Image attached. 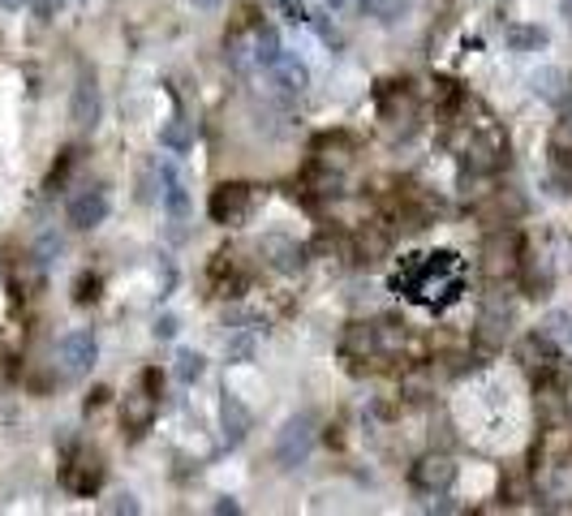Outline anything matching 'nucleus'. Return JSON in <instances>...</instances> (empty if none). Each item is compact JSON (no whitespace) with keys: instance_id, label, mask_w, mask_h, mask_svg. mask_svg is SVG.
<instances>
[{"instance_id":"obj_24","label":"nucleus","mask_w":572,"mask_h":516,"mask_svg":"<svg viewBox=\"0 0 572 516\" xmlns=\"http://www.w3.org/2000/svg\"><path fill=\"white\" fill-rule=\"evenodd\" d=\"M108 512H130V516H134V512H139V499H134V495H117L112 503H108Z\"/></svg>"},{"instance_id":"obj_11","label":"nucleus","mask_w":572,"mask_h":516,"mask_svg":"<svg viewBox=\"0 0 572 516\" xmlns=\"http://www.w3.org/2000/svg\"><path fill=\"white\" fill-rule=\"evenodd\" d=\"M151 414H156V392H130L125 409H121V422H125L130 435H142L151 426Z\"/></svg>"},{"instance_id":"obj_15","label":"nucleus","mask_w":572,"mask_h":516,"mask_svg":"<svg viewBox=\"0 0 572 516\" xmlns=\"http://www.w3.org/2000/svg\"><path fill=\"white\" fill-rule=\"evenodd\" d=\"M508 48H513V52L547 48V31H542V26H513V31H508Z\"/></svg>"},{"instance_id":"obj_20","label":"nucleus","mask_w":572,"mask_h":516,"mask_svg":"<svg viewBox=\"0 0 572 516\" xmlns=\"http://www.w3.org/2000/svg\"><path fill=\"white\" fill-rule=\"evenodd\" d=\"M74 164H78V151H65V156H60V164L52 168V177H48V190H52V194H57L60 185H65V177L74 173Z\"/></svg>"},{"instance_id":"obj_6","label":"nucleus","mask_w":572,"mask_h":516,"mask_svg":"<svg viewBox=\"0 0 572 516\" xmlns=\"http://www.w3.org/2000/svg\"><path fill=\"white\" fill-rule=\"evenodd\" d=\"M69 117H74L78 129H95V125H99V82H95V74H82V78L74 82Z\"/></svg>"},{"instance_id":"obj_27","label":"nucleus","mask_w":572,"mask_h":516,"mask_svg":"<svg viewBox=\"0 0 572 516\" xmlns=\"http://www.w3.org/2000/svg\"><path fill=\"white\" fill-rule=\"evenodd\" d=\"M35 9H40V18L48 22V18H52V13H57V9H60V0H40Z\"/></svg>"},{"instance_id":"obj_4","label":"nucleus","mask_w":572,"mask_h":516,"mask_svg":"<svg viewBox=\"0 0 572 516\" xmlns=\"http://www.w3.org/2000/svg\"><path fill=\"white\" fill-rule=\"evenodd\" d=\"M108 211H112V199H108L103 185H86V190H78V194L69 199V224L82 228V233L99 228V224L108 219Z\"/></svg>"},{"instance_id":"obj_28","label":"nucleus","mask_w":572,"mask_h":516,"mask_svg":"<svg viewBox=\"0 0 572 516\" xmlns=\"http://www.w3.org/2000/svg\"><path fill=\"white\" fill-rule=\"evenodd\" d=\"M22 4H26V0H0V9H9V13H13V9H22Z\"/></svg>"},{"instance_id":"obj_23","label":"nucleus","mask_w":572,"mask_h":516,"mask_svg":"<svg viewBox=\"0 0 572 516\" xmlns=\"http://www.w3.org/2000/svg\"><path fill=\"white\" fill-rule=\"evenodd\" d=\"M99 298V276H78V284H74V301L78 306H86V301Z\"/></svg>"},{"instance_id":"obj_22","label":"nucleus","mask_w":572,"mask_h":516,"mask_svg":"<svg viewBox=\"0 0 572 516\" xmlns=\"http://www.w3.org/2000/svg\"><path fill=\"white\" fill-rule=\"evenodd\" d=\"M57 254H60V237H57V233H43L40 245H35V262H40V267H48Z\"/></svg>"},{"instance_id":"obj_12","label":"nucleus","mask_w":572,"mask_h":516,"mask_svg":"<svg viewBox=\"0 0 572 516\" xmlns=\"http://www.w3.org/2000/svg\"><path fill=\"white\" fill-rule=\"evenodd\" d=\"M159 177H164V211L177 219V224H185V219H190V194H185V185H181L177 168H173V164H164V168H159Z\"/></svg>"},{"instance_id":"obj_3","label":"nucleus","mask_w":572,"mask_h":516,"mask_svg":"<svg viewBox=\"0 0 572 516\" xmlns=\"http://www.w3.org/2000/svg\"><path fill=\"white\" fill-rule=\"evenodd\" d=\"M95 358H99V344L91 332H69V336L57 340V361L69 378H82L95 366Z\"/></svg>"},{"instance_id":"obj_25","label":"nucleus","mask_w":572,"mask_h":516,"mask_svg":"<svg viewBox=\"0 0 572 516\" xmlns=\"http://www.w3.org/2000/svg\"><path fill=\"white\" fill-rule=\"evenodd\" d=\"M156 336H159V340H173V336H177V318H173V315L159 318V323H156Z\"/></svg>"},{"instance_id":"obj_18","label":"nucleus","mask_w":572,"mask_h":516,"mask_svg":"<svg viewBox=\"0 0 572 516\" xmlns=\"http://www.w3.org/2000/svg\"><path fill=\"white\" fill-rule=\"evenodd\" d=\"M177 378L181 383H198L202 378V370H207V361H202V353H194V349H177Z\"/></svg>"},{"instance_id":"obj_19","label":"nucleus","mask_w":572,"mask_h":516,"mask_svg":"<svg viewBox=\"0 0 572 516\" xmlns=\"http://www.w3.org/2000/svg\"><path fill=\"white\" fill-rule=\"evenodd\" d=\"M362 4H366L379 22H396V18H400V9H405L409 0H362Z\"/></svg>"},{"instance_id":"obj_30","label":"nucleus","mask_w":572,"mask_h":516,"mask_svg":"<svg viewBox=\"0 0 572 516\" xmlns=\"http://www.w3.org/2000/svg\"><path fill=\"white\" fill-rule=\"evenodd\" d=\"M198 4H219V0H198Z\"/></svg>"},{"instance_id":"obj_16","label":"nucleus","mask_w":572,"mask_h":516,"mask_svg":"<svg viewBox=\"0 0 572 516\" xmlns=\"http://www.w3.org/2000/svg\"><path fill=\"white\" fill-rule=\"evenodd\" d=\"M255 349H258V332L255 327H237V336L228 340V361L246 366V361L255 358Z\"/></svg>"},{"instance_id":"obj_26","label":"nucleus","mask_w":572,"mask_h":516,"mask_svg":"<svg viewBox=\"0 0 572 516\" xmlns=\"http://www.w3.org/2000/svg\"><path fill=\"white\" fill-rule=\"evenodd\" d=\"M9 375H13V358H9V353H0V387L9 383Z\"/></svg>"},{"instance_id":"obj_14","label":"nucleus","mask_w":572,"mask_h":516,"mask_svg":"<svg viewBox=\"0 0 572 516\" xmlns=\"http://www.w3.org/2000/svg\"><path fill=\"white\" fill-rule=\"evenodd\" d=\"M159 147H168V151H190L194 147V134H190V120H181V117H173L164 129H159Z\"/></svg>"},{"instance_id":"obj_9","label":"nucleus","mask_w":572,"mask_h":516,"mask_svg":"<svg viewBox=\"0 0 572 516\" xmlns=\"http://www.w3.org/2000/svg\"><path fill=\"white\" fill-rule=\"evenodd\" d=\"M456 482V465L448 457H426V460H417V469H414V486L417 491H439V495H443V491H448V486H452Z\"/></svg>"},{"instance_id":"obj_21","label":"nucleus","mask_w":572,"mask_h":516,"mask_svg":"<svg viewBox=\"0 0 572 516\" xmlns=\"http://www.w3.org/2000/svg\"><path fill=\"white\" fill-rule=\"evenodd\" d=\"M542 332H547L551 340H568L572 336V315H568V310H555V315L547 318V327H542Z\"/></svg>"},{"instance_id":"obj_10","label":"nucleus","mask_w":572,"mask_h":516,"mask_svg":"<svg viewBox=\"0 0 572 516\" xmlns=\"http://www.w3.org/2000/svg\"><path fill=\"white\" fill-rule=\"evenodd\" d=\"M533 95H542L547 103H564V95L572 91V74L568 69H559V65H547V69H538L530 78Z\"/></svg>"},{"instance_id":"obj_13","label":"nucleus","mask_w":572,"mask_h":516,"mask_svg":"<svg viewBox=\"0 0 572 516\" xmlns=\"http://www.w3.org/2000/svg\"><path fill=\"white\" fill-rule=\"evenodd\" d=\"M250 52H255V65L263 69V74H267V69H272V65L280 60V52H284V48H280V35H276V31H272V26H263V31L255 35V43H250Z\"/></svg>"},{"instance_id":"obj_17","label":"nucleus","mask_w":572,"mask_h":516,"mask_svg":"<svg viewBox=\"0 0 572 516\" xmlns=\"http://www.w3.org/2000/svg\"><path fill=\"white\" fill-rule=\"evenodd\" d=\"M267 245L276 250V267H280V271H297V267L306 262V250H301V245H293V241L272 237V241H267Z\"/></svg>"},{"instance_id":"obj_8","label":"nucleus","mask_w":572,"mask_h":516,"mask_svg":"<svg viewBox=\"0 0 572 516\" xmlns=\"http://www.w3.org/2000/svg\"><path fill=\"white\" fill-rule=\"evenodd\" d=\"M99 482H103V465H99V457H91V452H78V457L65 465V486H69L74 495H95Z\"/></svg>"},{"instance_id":"obj_7","label":"nucleus","mask_w":572,"mask_h":516,"mask_svg":"<svg viewBox=\"0 0 572 516\" xmlns=\"http://www.w3.org/2000/svg\"><path fill=\"white\" fill-rule=\"evenodd\" d=\"M219 422H224V443L228 448H237L241 439L250 435V426H255V417H250V409H246V400L237 392H224V400H219Z\"/></svg>"},{"instance_id":"obj_2","label":"nucleus","mask_w":572,"mask_h":516,"mask_svg":"<svg viewBox=\"0 0 572 516\" xmlns=\"http://www.w3.org/2000/svg\"><path fill=\"white\" fill-rule=\"evenodd\" d=\"M250 202H255V190L246 185V181H224L211 190V202H207V211L216 224H241V219L250 216Z\"/></svg>"},{"instance_id":"obj_29","label":"nucleus","mask_w":572,"mask_h":516,"mask_svg":"<svg viewBox=\"0 0 572 516\" xmlns=\"http://www.w3.org/2000/svg\"><path fill=\"white\" fill-rule=\"evenodd\" d=\"M344 4H349V0H327V9H344Z\"/></svg>"},{"instance_id":"obj_1","label":"nucleus","mask_w":572,"mask_h":516,"mask_svg":"<svg viewBox=\"0 0 572 516\" xmlns=\"http://www.w3.org/2000/svg\"><path fill=\"white\" fill-rule=\"evenodd\" d=\"M310 448H315V417L310 414L289 417L276 439V465L280 469H297L301 460L310 457Z\"/></svg>"},{"instance_id":"obj_5","label":"nucleus","mask_w":572,"mask_h":516,"mask_svg":"<svg viewBox=\"0 0 572 516\" xmlns=\"http://www.w3.org/2000/svg\"><path fill=\"white\" fill-rule=\"evenodd\" d=\"M267 78H272V86H276V95H284V100H297V95L310 86V69H306V65H301L293 52H280V60L267 69Z\"/></svg>"}]
</instances>
